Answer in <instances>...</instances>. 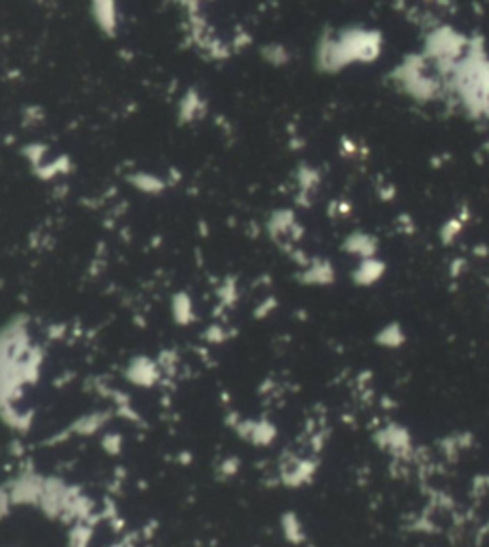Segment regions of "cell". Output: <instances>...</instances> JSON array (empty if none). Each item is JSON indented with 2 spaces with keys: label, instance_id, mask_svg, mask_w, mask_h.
Listing matches in <instances>:
<instances>
[{
  "label": "cell",
  "instance_id": "1",
  "mask_svg": "<svg viewBox=\"0 0 489 547\" xmlns=\"http://www.w3.org/2000/svg\"><path fill=\"white\" fill-rule=\"evenodd\" d=\"M94 2V12L100 27L105 31L115 29V6L113 0H92Z\"/></svg>",
  "mask_w": 489,
  "mask_h": 547
}]
</instances>
